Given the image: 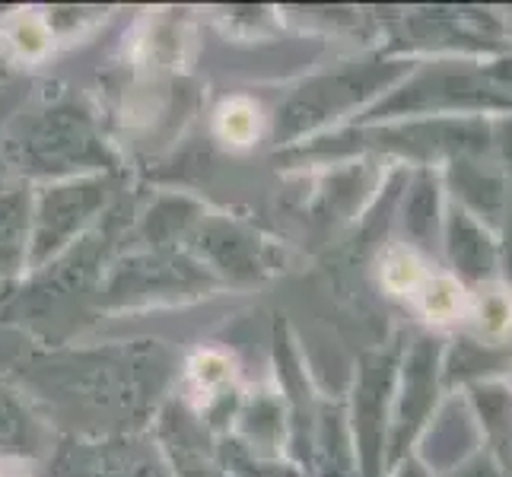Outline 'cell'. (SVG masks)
<instances>
[{
	"instance_id": "obj_12",
	"label": "cell",
	"mask_w": 512,
	"mask_h": 477,
	"mask_svg": "<svg viewBox=\"0 0 512 477\" xmlns=\"http://www.w3.org/2000/svg\"><path fill=\"white\" fill-rule=\"evenodd\" d=\"M226 436L236 439V443L245 452H252L255 458H287L290 420H287L284 395L277 392V385L245 388L236 420Z\"/></svg>"
},
{
	"instance_id": "obj_21",
	"label": "cell",
	"mask_w": 512,
	"mask_h": 477,
	"mask_svg": "<svg viewBox=\"0 0 512 477\" xmlns=\"http://www.w3.org/2000/svg\"><path fill=\"white\" fill-rule=\"evenodd\" d=\"M436 217V185L430 172L414 175L408 198H404V233L417 245H430Z\"/></svg>"
},
{
	"instance_id": "obj_10",
	"label": "cell",
	"mask_w": 512,
	"mask_h": 477,
	"mask_svg": "<svg viewBox=\"0 0 512 477\" xmlns=\"http://www.w3.org/2000/svg\"><path fill=\"white\" fill-rule=\"evenodd\" d=\"M150 433L160 446L169 477H229L220 452V436L210 433L191 404L172 392L156 411Z\"/></svg>"
},
{
	"instance_id": "obj_4",
	"label": "cell",
	"mask_w": 512,
	"mask_h": 477,
	"mask_svg": "<svg viewBox=\"0 0 512 477\" xmlns=\"http://www.w3.org/2000/svg\"><path fill=\"white\" fill-rule=\"evenodd\" d=\"M217 293H223V284L188 249H134L109 261L93 296V312L125 315L188 306Z\"/></svg>"
},
{
	"instance_id": "obj_9",
	"label": "cell",
	"mask_w": 512,
	"mask_h": 477,
	"mask_svg": "<svg viewBox=\"0 0 512 477\" xmlns=\"http://www.w3.org/2000/svg\"><path fill=\"white\" fill-rule=\"evenodd\" d=\"M395 395V350L366 353L353 382L347 430L360 477H382L388 455V417Z\"/></svg>"
},
{
	"instance_id": "obj_7",
	"label": "cell",
	"mask_w": 512,
	"mask_h": 477,
	"mask_svg": "<svg viewBox=\"0 0 512 477\" xmlns=\"http://www.w3.org/2000/svg\"><path fill=\"white\" fill-rule=\"evenodd\" d=\"M39 477H169L150 430L118 436H61Z\"/></svg>"
},
{
	"instance_id": "obj_15",
	"label": "cell",
	"mask_w": 512,
	"mask_h": 477,
	"mask_svg": "<svg viewBox=\"0 0 512 477\" xmlns=\"http://www.w3.org/2000/svg\"><path fill=\"white\" fill-rule=\"evenodd\" d=\"M0 48L10 67H39L58 51L42 7L0 10Z\"/></svg>"
},
{
	"instance_id": "obj_19",
	"label": "cell",
	"mask_w": 512,
	"mask_h": 477,
	"mask_svg": "<svg viewBox=\"0 0 512 477\" xmlns=\"http://www.w3.org/2000/svg\"><path fill=\"white\" fill-rule=\"evenodd\" d=\"M449 252L455 258V268H462L465 277H487L493 268V245L484 236L478 223H471L468 214L455 207L449 223Z\"/></svg>"
},
{
	"instance_id": "obj_22",
	"label": "cell",
	"mask_w": 512,
	"mask_h": 477,
	"mask_svg": "<svg viewBox=\"0 0 512 477\" xmlns=\"http://www.w3.org/2000/svg\"><path fill=\"white\" fill-rule=\"evenodd\" d=\"M392 477H430V474H427V468H423V465H417V462H411V458H408V462L398 465V471Z\"/></svg>"
},
{
	"instance_id": "obj_6",
	"label": "cell",
	"mask_w": 512,
	"mask_h": 477,
	"mask_svg": "<svg viewBox=\"0 0 512 477\" xmlns=\"http://www.w3.org/2000/svg\"><path fill=\"white\" fill-rule=\"evenodd\" d=\"M188 252L214 274L223 290H249L287 271L290 249L252 220L210 207L194 229Z\"/></svg>"
},
{
	"instance_id": "obj_16",
	"label": "cell",
	"mask_w": 512,
	"mask_h": 477,
	"mask_svg": "<svg viewBox=\"0 0 512 477\" xmlns=\"http://www.w3.org/2000/svg\"><path fill=\"white\" fill-rule=\"evenodd\" d=\"M45 420L16 385L0 379V455L4 458H39L48 455Z\"/></svg>"
},
{
	"instance_id": "obj_5",
	"label": "cell",
	"mask_w": 512,
	"mask_h": 477,
	"mask_svg": "<svg viewBox=\"0 0 512 477\" xmlns=\"http://www.w3.org/2000/svg\"><path fill=\"white\" fill-rule=\"evenodd\" d=\"M125 191H128V172L83 175V179L32 188L29 271L55 261L70 245L90 236L125 201Z\"/></svg>"
},
{
	"instance_id": "obj_23",
	"label": "cell",
	"mask_w": 512,
	"mask_h": 477,
	"mask_svg": "<svg viewBox=\"0 0 512 477\" xmlns=\"http://www.w3.org/2000/svg\"><path fill=\"white\" fill-rule=\"evenodd\" d=\"M7 70H10V64L4 58V48H0V77H7Z\"/></svg>"
},
{
	"instance_id": "obj_18",
	"label": "cell",
	"mask_w": 512,
	"mask_h": 477,
	"mask_svg": "<svg viewBox=\"0 0 512 477\" xmlns=\"http://www.w3.org/2000/svg\"><path fill=\"white\" fill-rule=\"evenodd\" d=\"M210 23L226 42L258 45L274 42L284 32V16L280 7H255V4H229V7H210Z\"/></svg>"
},
{
	"instance_id": "obj_1",
	"label": "cell",
	"mask_w": 512,
	"mask_h": 477,
	"mask_svg": "<svg viewBox=\"0 0 512 477\" xmlns=\"http://www.w3.org/2000/svg\"><path fill=\"white\" fill-rule=\"evenodd\" d=\"M20 379L35 414L74 420L67 436H118L150 430L179 363L163 341H118L42 353L20 366Z\"/></svg>"
},
{
	"instance_id": "obj_8",
	"label": "cell",
	"mask_w": 512,
	"mask_h": 477,
	"mask_svg": "<svg viewBox=\"0 0 512 477\" xmlns=\"http://www.w3.org/2000/svg\"><path fill=\"white\" fill-rule=\"evenodd\" d=\"M299 182L306 185L303 198H299V214L312 226L338 229L344 223L360 220L366 207L379 198L385 169L373 156H357L303 169Z\"/></svg>"
},
{
	"instance_id": "obj_13",
	"label": "cell",
	"mask_w": 512,
	"mask_h": 477,
	"mask_svg": "<svg viewBox=\"0 0 512 477\" xmlns=\"http://www.w3.org/2000/svg\"><path fill=\"white\" fill-rule=\"evenodd\" d=\"M207 210L210 204L188 191H156L134 214V236L140 239V249H188Z\"/></svg>"
},
{
	"instance_id": "obj_17",
	"label": "cell",
	"mask_w": 512,
	"mask_h": 477,
	"mask_svg": "<svg viewBox=\"0 0 512 477\" xmlns=\"http://www.w3.org/2000/svg\"><path fill=\"white\" fill-rule=\"evenodd\" d=\"M268 118L271 115H264V105L255 96L233 93L217 102L214 115H210V134L220 147L242 153L268 137Z\"/></svg>"
},
{
	"instance_id": "obj_24",
	"label": "cell",
	"mask_w": 512,
	"mask_h": 477,
	"mask_svg": "<svg viewBox=\"0 0 512 477\" xmlns=\"http://www.w3.org/2000/svg\"><path fill=\"white\" fill-rule=\"evenodd\" d=\"M506 156H512V125H509V140H506Z\"/></svg>"
},
{
	"instance_id": "obj_20",
	"label": "cell",
	"mask_w": 512,
	"mask_h": 477,
	"mask_svg": "<svg viewBox=\"0 0 512 477\" xmlns=\"http://www.w3.org/2000/svg\"><path fill=\"white\" fill-rule=\"evenodd\" d=\"M45 23L55 35L58 48L83 42L86 35H93L105 20H109L112 7H86V4H55V7H42Z\"/></svg>"
},
{
	"instance_id": "obj_3",
	"label": "cell",
	"mask_w": 512,
	"mask_h": 477,
	"mask_svg": "<svg viewBox=\"0 0 512 477\" xmlns=\"http://www.w3.org/2000/svg\"><path fill=\"white\" fill-rule=\"evenodd\" d=\"M408 74V61L379 55L338 61L303 77L277 102L274 115L268 118V137L274 144V153L353 125Z\"/></svg>"
},
{
	"instance_id": "obj_11",
	"label": "cell",
	"mask_w": 512,
	"mask_h": 477,
	"mask_svg": "<svg viewBox=\"0 0 512 477\" xmlns=\"http://www.w3.org/2000/svg\"><path fill=\"white\" fill-rule=\"evenodd\" d=\"M436 341L420 338L408 357L401 360V373L395 376V395H392V417H388V455L385 465L404 462V449L417 436L423 417H427L433 392H436Z\"/></svg>"
},
{
	"instance_id": "obj_25",
	"label": "cell",
	"mask_w": 512,
	"mask_h": 477,
	"mask_svg": "<svg viewBox=\"0 0 512 477\" xmlns=\"http://www.w3.org/2000/svg\"><path fill=\"white\" fill-rule=\"evenodd\" d=\"M0 477H10V474H0Z\"/></svg>"
},
{
	"instance_id": "obj_14",
	"label": "cell",
	"mask_w": 512,
	"mask_h": 477,
	"mask_svg": "<svg viewBox=\"0 0 512 477\" xmlns=\"http://www.w3.org/2000/svg\"><path fill=\"white\" fill-rule=\"evenodd\" d=\"M32 185L0 179V284H20L29 274Z\"/></svg>"
},
{
	"instance_id": "obj_2",
	"label": "cell",
	"mask_w": 512,
	"mask_h": 477,
	"mask_svg": "<svg viewBox=\"0 0 512 477\" xmlns=\"http://www.w3.org/2000/svg\"><path fill=\"white\" fill-rule=\"evenodd\" d=\"M0 156L10 179L32 188L83 179V175L128 172L115 134L99 102L58 86L10 118L0 137Z\"/></svg>"
}]
</instances>
